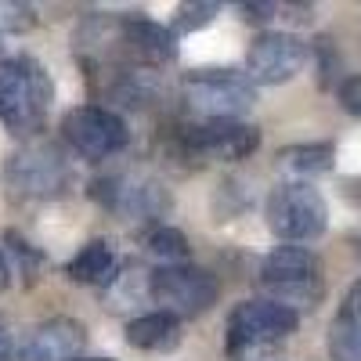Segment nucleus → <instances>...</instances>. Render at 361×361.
<instances>
[{
	"instance_id": "obj_1",
	"label": "nucleus",
	"mask_w": 361,
	"mask_h": 361,
	"mask_svg": "<svg viewBox=\"0 0 361 361\" xmlns=\"http://www.w3.org/2000/svg\"><path fill=\"white\" fill-rule=\"evenodd\" d=\"M54 83L47 69L29 54L0 62V123L11 134H37L47 123Z\"/></svg>"
},
{
	"instance_id": "obj_2",
	"label": "nucleus",
	"mask_w": 361,
	"mask_h": 361,
	"mask_svg": "<svg viewBox=\"0 0 361 361\" xmlns=\"http://www.w3.org/2000/svg\"><path fill=\"white\" fill-rule=\"evenodd\" d=\"M260 289L271 304H282L289 311H311L325 296L322 260L307 246H279L271 250L260 264Z\"/></svg>"
},
{
	"instance_id": "obj_3",
	"label": "nucleus",
	"mask_w": 361,
	"mask_h": 361,
	"mask_svg": "<svg viewBox=\"0 0 361 361\" xmlns=\"http://www.w3.org/2000/svg\"><path fill=\"white\" fill-rule=\"evenodd\" d=\"M264 217L282 243L296 246V243H311L329 228V206L322 192L307 180H282L279 188H271Z\"/></svg>"
},
{
	"instance_id": "obj_4",
	"label": "nucleus",
	"mask_w": 361,
	"mask_h": 361,
	"mask_svg": "<svg viewBox=\"0 0 361 361\" xmlns=\"http://www.w3.org/2000/svg\"><path fill=\"white\" fill-rule=\"evenodd\" d=\"M180 98L202 119H238L257 102V83L235 69H192L180 80Z\"/></svg>"
},
{
	"instance_id": "obj_5",
	"label": "nucleus",
	"mask_w": 361,
	"mask_h": 361,
	"mask_svg": "<svg viewBox=\"0 0 361 361\" xmlns=\"http://www.w3.org/2000/svg\"><path fill=\"white\" fill-rule=\"evenodd\" d=\"M148 296L173 318H199L217 304L221 282L195 264H163L148 279Z\"/></svg>"
},
{
	"instance_id": "obj_6",
	"label": "nucleus",
	"mask_w": 361,
	"mask_h": 361,
	"mask_svg": "<svg viewBox=\"0 0 361 361\" xmlns=\"http://www.w3.org/2000/svg\"><path fill=\"white\" fill-rule=\"evenodd\" d=\"M296 325H300L296 311L271 304V300H246L228 314V336H224L228 357L275 347L279 340L296 333Z\"/></svg>"
},
{
	"instance_id": "obj_7",
	"label": "nucleus",
	"mask_w": 361,
	"mask_h": 361,
	"mask_svg": "<svg viewBox=\"0 0 361 361\" xmlns=\"http://www.w3.org/2000/svg\"><path fill=\"white\" fill-rule=\"evenodd\" d=\"M62 141L80 159L102 163L116 152H123L130 141V130L119 112H112L105 105H80L62 116Z\"/></svg>"
},
{
	"instance_id": "obj_8",
	"label": "nucleus",
	"mask_w": 361,
	"mask_h": 361,
	"mask_svg": "<svg viewBox=\"0 0 361 361\" xmlns=\"http://www.w3.org/2000/svg\"><path fill=\"white\" fill-rule=\"evenodd\" d=\"M69 177L73 170H69L66 152L51 141H33L18 148L8 163V185H11V195L18 199H54L66 192Z\"/></svg>"
},
{
	"instance_id": "obj_9",
	"label": "nucleus",
	"mask_w": 361,
	"mask_h": 361,
	"mask_svg": "<svg viewBox=\"0 0 361 361\" xmlns=\"http://www.w3.org/2000/svg\"><path fill=\"white\" fill-rule=\"evenodd\" d=\"M260 130L246 119H202L180 134V148L188 159H214V163H238L257 152Z\"/></svg>"
},
{
	"instance_id": "obj_10",
	"label": "nucleus",
	"mask_w": 361,
	"mask_h": 361,
	"mask_svg": "<svg viewBox=\"0 0 361 361\" xmlns=\"http://www.w3.org/2000/svg\"><path fill=\"white\" fill-rule=\"evenodd\" d=\"M112 44H116V58H123V62H130L141 73H152L173 62V54H177V37L170 29L159 22L137 18V15L112 22Z\"/></svg>"
},
{
	"instance_id": "obj_11",
	"label": "nucleus",
	"mask_w": 361,
	"mask_h": 361,
	"mask_svg": "<svg viewBox=\"0 0 361 361\" xmlns=\"http://www.w3.org/2000/svg\"><path fill=\"white\" fill-rule=\"evenodd\" d=\"M307 62V44L293 37V33H279V29H267L260 33L250 51H246V76L253 83H286L293 80Z\"/></svg>"
},
{
	"instance_id": "obj_12",
	"label": "nucleus",
	"mask_w": 361,
	"mask_h": 361,
	"mask_svg": "<svg viewBox=\"0 0 361 361\" xmlns=\"http://www.w3.org/2000/svg\"><path fill=\"white\" fill-rule=\"evenodd\" d=\"M105 209L112 214H127V217H156L166 209V192L156 185V180H130V177H102L90 188Z\"/></svg>"
},
{
	"instance_id": "obj_13",
	"label": "nucleus",
	"mask_w": 361,
	"mask_h": 361,
	"mask_svg": "<svg viewBox=\"0 0 361 361\" xmlns=\"http://www.w3.org/2000/svg\"><path fill=\"white\" fill-rule=\"evenodd\" d=\"M87 343V329L76 318H47L18 347V361H76Z\"/></svg>"
},
{
	"instance_id": "obj_14",
	"label": "nucleus",
	"mask_w": 361,
	"mask_h": 361,
	"mask_svg": "<svg viewBox=\"0 0 361 361\" xmlns=\"http://www.w3.org/2000/svg\"><path fill=\"white\" fill-rule=\"evenodd\" d=\"M329 354L333 361H361V282L343 296L329 325Z\"/></svg>"
},
{
	"instance_id": "obj_15",
	"label": "nucleus",
	"mask_w": 361,
	"mask_h": 361,
	"mask_svg": "<svg viewBox=\"0 0 361 361\" xmlns=\"http://www.w3.org/2000/svg\"><path fill=\"white\" fill-rule=\"evenodd\" d=\"M127 343L137 350H173L180 343V318L166 311H145L127 322Z\"/></svg>"
},
{
	"instance_id": "obj_16",
	"label": "nucleus",
	"mask_w": 361,
	"mask_h": 361,
	"mask_svg": "<svg viewBox=\"0 0 361 361\" xmlns=\"http://www.w3.org/2000/svg\"><path fill=\"white\" fill-rule=\"evenodd\" d=\"M69 279L80 282V286H109V279L116 275V257L109 250V243L94 238V243H87L73 260H69Z\"/></svg>"
},
{
	"instance_id": "obj_17",
	"label": "nucleus",
	"mask_w": 361,
	"mask_h": 361,
	"mask_svg": "<svg viewBox=\"0 0 361 361\" xmlns=\"http://www.w3.org/2000/svg\"><path fill=\"white\" fill-rule=\"evenodd\" d=\"M336 163V148L333 141H307V145H289L279 152V166L296 173V177H314L333 170Z\"/></svg>"
},
{
	"instance_id": "obj_18",
	"label": "nucleus",
	"mask_w": 361,
	"mask_h": 361,
	"mask_svg": "<svg viewBox=\"0 0 361 361\" xmlns=\"http://www.w3.org/2000/svg\"><path fill=\"white\" fill-rule=\"evenodd\" d=\"M145 246L152 257H159L166 264H185L188 260V238L177 228H152L145 235Z\"/></svg>"
},
{
	"instance_id": "obj_19",
	"label": "nucleus",
	"mask_w": 361,
	"mask_h": 361,
	"mask_svg": "<svg viewBox=\"0 0 361 361\" xmlns=\"http://www.w3.org/2000/svg\"><path fill=\"white\" fill-rule=\"evenodd\" d=\"M217 11H221L217 4H180L177 15H173L170 33H173V37H180V33H195V29H202V25L214 22Z\"/></svg>"
},
{
	"instance_id": "obj_20",
	"label": "nucleus",
	"mask_w": 361,
	"mask_h": 361,
	"mask_svg": "<svg viewBox=\"0 0 361 361\" xmlns=\"http://www.w3.org/2000/svg\"><path fill=\"white\" fill-rule=\"evenodd\" d=\"M336 98H340V105H343L350 116H361V76H347V80H340Z\"/></svg>"
},
{
	"instance_id": "obj_21",
	"label": "nucleus",
	"mask_w": 361,
	"mask_h": 361,
	"mask_svg": "<svg viewBox=\"0 0 361 361\" xmlns=\"http://www.w3.org/2000/svg\"><path fill=\"white\" fill-rule=\"evenodd\" d=\"M275 4H238V15H243V22H253V25H264L275 18Z\"/></svg>"
},
{
	"instance_id": "obj_22",
	"label": "nucleus",
	"mask_w": 361,
	"mask_h": 361,
	"mask_svg": "<svg viewBox=\"0 0 361 361\" xmlns=\"http://www.w3.org/2000/svg\"><path fill=\"white\" fill-rule=\"evenodd\" d=\"M333 62H336L333 40L322 37V40H318V69H322V83H325V87H329V69H333Z\"/></svg>"
},
{
	"instance_id": "obj_23",
	"label": "nucleus",
	"mask_w": 361,
	"mask_h": 361,
	"mask_svg": "<svg viewBox=\"0 0 361 361\" xmlns=\"http://www.w3.org/2000/svg\"><path fill=\"white\" fill-rule=\"evenodd\" d=\"M11 325L4 322V318H0V361H11Z\"/></svg>"
},
{
	"instance_id": "obj_24",
	"label": "nucleus",
	"mask_w": 361,
	"mask_h": 361,
	"mask_svg": "<svg viewBox=\"0 0 361 361\" xmlns=\"http://www.w3.org/2000/svg\"><path fill=\"white\" fill-rule=\"evenodd\" d=\"M8 282H11V267H8V260H4V253H0V293L8 289Z\"/></svg>"
},
{
	"instance_id": "obj_25",
	"label": "nucleus",
	"mask_w": 361,
	"mask_h": 361,
	"mask_svg": "<svg viewBox=\"0 0 361 361\" xmlns=\"http://www.w3.org/2000/svg\"><path fill=\"white\" fill-rule=\"evenodd\" d=\"M76 361H112V357H76Z\"/></svg>"
},
{
	"instance_id": "obj_26",
	"label": "nucleus",
	"mask_w": 361,
	"mask_h": 361,
	"mask_svg": "<svg viewBox=\"0 0 361 361\" xmlns=\"http://www.w3.org/2000/svg\"><path fill=\"white\" fill-rule=\"evenodd\" d=\"M0 54H4V37H0Z\"/></svg>"
}]
</instances>
